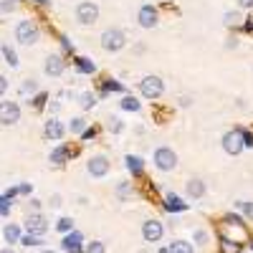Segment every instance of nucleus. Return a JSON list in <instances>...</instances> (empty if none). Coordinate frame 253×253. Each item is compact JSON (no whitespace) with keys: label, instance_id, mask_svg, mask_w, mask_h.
I'll return each mask as SVG.
<instances>
[{"label":"nucleus","instance_id":"f257e3e1","mask_svg":"<svg viewBox=\"0 0 253 253\" xmlns=\"http://www.w3.org/2000/svg\"><path fill=\"white\" fill-rule=\"evenodd\" d=\"M155 167L162 172H170L177 167V155L172 147H157L155 150Z\"/></svg>","mask_w":253,"mask_h":253},{"label":"nucleus","instance_id":"f03ea898","mask_svg":"<svg viewBox=\"0 0 253 253\" xmlns=\"http://www.w3.org/2000/svg\"><path fill=\"white\" fill-rule=\"evenodd\" d=\"M76 20H79L81 26H94L96 20H99V5L94 3V0H84V3H79Z\"/></svg>","mask_w":253,"mask_h":253},{"label":"nucleus","instance_id":"7ed1b4c3","mask_svg":"<svg viewBox=\"0 0 253 253\" xmlns=\"http://www.w3.org/2000/svg\"><path fill=\"white\" fill-rule=\"evenodd\" d=\"M124 43H126V38H124V33L119 31V28H107L101 33V48L104 51H122L124 48Z\"/></svg>","mask_w":253,"mask_h":253},{"label":"nucleus","instance_id":"20e7f679","mask_svg":"<svg viewBox=\"0 0 253 253\" xmlns=\"http://www.w3.org/2000/svg\"><path fill=\"white\" fill-rule=\"evenodd\" d=\"M139 91H142L144 99H160L162 91H165V84H162L160 76H144L139 81Z\"/></svg>","mask_w":253,"mask_h":253},{"label":"nucleus","instance_id":"39448f33","mask_svg":"<svg viewBox=\"0 0 253 253\" xmlns=\"http://www.w3.org/2000/svg\"><path fill=\"white\" fill-rule=\"evenodd\" d=\"M15 38L20 41V43H26V46L36 43L38 41V26L33 23V20H20L18 28H15Z\"/></svg>","mask_w":253,"mask_h":253},{"label":"nucleus","instance_id":"423d86ee","mask_svg":"<svg viewBox=\"0 0 253 253\" xmlns=\"http://www.w3.org/2000/svg\"><path fill=\"white\" fill-rule=\"evenodd\" d=\"M223 150H225L228 155H241V152H243L241 129H233V132H225V134H223Z\"/></svg>","mask_w":253,"mask_h":253},{"label":"nucleus","instance_id":"0eeeda50","mask_svg":"<svg viewBox=\"0 0 253 253\" xmlns=\"http://www.w3.org/2000/svg\"><path fill=\"white\" fill-rule=\"evenodd\" d=\"M86 172L91 177H104L109 172V160L104 157V155H94L89 162H86Z\"/></svg>","mask_w":253,"mask_h":253},{"label":"nucleus","instance_id":"6e6552de","mask_svg":"<svg viewBox=\"0 0 253 253\" xmlns=\"http://www.w3.org/2000/svg\"><path fill=\"white\" fill-rule=\"evenodd\" d=\"M20 119V107L15 101H0V124H15Z\"/></svg>","mask_w":253,"mask_h":253},{"label":"nucleus","instance_id":"1a4fd4ad","mask_svg":"<svg viewBox=\"0 0 253 253\" xmlns=\"http://www.w3.org/2000/svg\"><path fill=\"white\" fill-rule=\"evenodd\" d=\"M137 20H139L142 28H155L157 20H160V13H157L155 5H142L139 13H137Z\"/></svg>","mask_w":253,"mask_h":253},{"label":"nucleus","instance_id":"9d476101","mask_svg":"<svg viewBox=\"0 0 253 253\" xmlns=\"http://www.w3.org/2000/svg\"><path fill=\"white\" fill-rule=\"evenodd\" d=\"M142 236L147 243H157L162 238V223L160 220H147L142 223Z\"/></svg>","mask_w":253,"mask_h":253},{"label":"nucleus","instance_id":"9b49d317","mask_svg":"<svg viewBox=\"0 0 253 253\" xmlns=\"http://www.w3.org/2000/svg\"><path fill=\"white\" fill-rule=\"evenodd\" d=\"M26 228H28V233H33V236H43V233H46V228H48V223H46V218H43V215L33 213V215H28Z\"/></svg>","mask_w":253,"mask_h":253},{"label":"nucleus","instance_id":"f8f14e48","mask_svg":"<svg viewBox=\"0 0 253 253\" xmlns=\"http://www.w3.org/2000/svg\"><path fill=\"white\" fill-rule=\"evenodd\" d=\"M81 243H84V238H81V233H69L66 238L61 241V248L66 251V253H81Z\"/></svg>","mask_w":253,"mask_h":253},{"label":"nucleus","instance_id":"ddd939ff","mask_svg":"<svg viewBox=\"0 0 253 253\" xmlns=\"http://www.w3.org/2000/svg\"><path fill=\"white\" fill-rule=\"evenodd\" d=\"M185 190H187L190 198H203V195H205V182H203L200 177H190L187 185H185Z\"/></svg>","mask_w":253,"mask_h":253},{"label":"nucleus","instance_id":"4468645a","mask_svg":"<svg viewBox=\"0 0 253 253\" xmlns=\"http://www.w3.org/2000/svg\"><path fill=\"white\" fill-rule=\"evenodd\" d=\"M43 69H46L48 76H61V74H63V58H61V56H48Z\"/></svg>","mask_w":253,"mask_h":253},{"label":"nucleus","instance_id":"2eb2a0df","mask_svg":"<svg viewBox=\"0 0 253 253\" xmlns=\"http://www.w3.org/2000/svg\"><path fill=\"white\" fill-rule=\"evenodd\" d=\"M63 132H66V129H63V124H61L58 119H48V122H46V137H48V139H61Z\"/></svg>","mask_w":253,"mask_h":253},{"label":"nucleus","instance_id":"dca6fc26","mask_svg":"<svg viewBox=\"0 0 253 253\" xmlns=\"http://www.w3.org/2000/svg\"><path fill=\"white\" fill-rule=\"evenodd\" d=\"M124 162H126V170H129L134 177H139V175H142V170H144L142 157H137V155H126V157H124Z\"/></svg>","mask_w":253,"mask_h":253},{"label":"nucleus","instance_id":"f3484780","mask_svg":"<svg viewBox=\"0 0 253 253\" xmlns=\"http://www.w3.org/2000/svg\"><path fill=\"white\" fill-rule=\"evenodd\" d=\"M165 208L170 210V213H180V210L187 208V203H182L177 195H167V198H165Z\"/></svg>","mask_w":253,"mask_h":253},{"label":"nucleus","instance_id":"a211bd4d","mask_svg":"<svg viewBox=\"0 0 253 253\" xmlns=\"http://www.w3.org/2000/svg\"><path fill=\"white\" fill-rule=\"evenodd\" d=\"M3 236H5V241H8V243H18V241H20V228L10 223V225H5Z\"/></svg>","mask_w":253,"mask_h":253},{"label":"nucleus","instance_id":"6ab92c4d","mask_svg":"<svg viewBox=\"0 0 253 253\" xmlns=\"http://www.w3.org/2000/svg\"><path fill=\"white\" fill-rule=\"evenodd\" d=\"M170 253H193V243H185V241H172V243H170Z\"/></svg>","mask_w":253,"mask_h":253},{"label":"nucleus","instance_id":"aec40b11","mask_svg":"<svg viewBox=\"0 0 253 253\" xmlns=\"http://www.w3.org/2000/svg\"><path fill=\"white\" fill-rule=\"evenodd\" d=\"M76 69H79L81 74H94V71H96V66H94L89 58H76Z\"/></svg>","mask_w":253,"mask_h":253},{"label":"nucleus","instance_id":"412c9836","mask_svg":"<svg viewBox=\"0 0 253 253\" xmlns=\"http://www.w3.org/2000/svg\"><path fill=\"white\" fill-rule=\"evenodd\" d=\"M66 157H69V150H66V147H56V150L51 152V162H56V165L66 162Z\"/></svg>","mask_w":253,"mask_h":253},{"label":"nucleus","instance_id":"4be33fe9","mask_svg":"<svg viewBox=\"0 0 253 253\" xmlns=\"http://www.w3.org/2000/svg\"><path fill=\"white\" fill-rule=\"evenodd\" d=\"M220 248H223V253H238L241 251V243L238 241H230V238H223L220 241Z\"/></svg>","mask_w":253,"mask_h":253},{"label":"nucleus","instance_id":"5701e85b","mask_svg":"<svg viewBox=\"0 0 253 253\" xmlns=\"http://www.w3.org/2000/svg\"><path fill=\"white\" fill-rule=\"evenodd\" d=\"M122 109H126V112H139V101H137L134 96H124V99H122Z\"/></svg>","mask_w":253,"mask_h":253},{"label":"nucleus","instance_id":"b1692460","mask_svg":"<svg viewBox=\"0 0 253 253\" xmlns=\"http://www.w3.org/2000/svg\"><path fill=\"white\" fill-rule=\"evenodd\" d=\"M56 228L61 230V233L69 236V233H74V220H71V218H61V220L56 223Z\"/></svg>","mask_w":253,"mask_h":253},{"label":"nucleus","instance_id":"393cba45","mask_svg":"<svg viewBox=\"0 0 253 253\" xmlns=\"http://www.w3.org/2000/svg\"><path fill=\"white\" fill-rule=\"evenodd\" d=\"M84 253H107V246H104L101 241H91L86 248H84Z\"/></svg>","mask_w":253,"mask_h":253},{"label":"nucleus","instance_id":"a878e982","mask_svg":"<svg viewBox=\"0 0 253 253\" xmlns=\"http://www.w3.org/2000/svg\"><path fill=\"white\" fill-rule=\"evenodd\" d=\"M3 56H5V61L10 63V69L18 66V56H15V51H13L10 46H3Z\"/></svg>","mask_w":253,"mask_h":253},{"label":"nucleus","instance_id":"bb28decb","mask_svg":"<svg viewBox=\"0 0 253 253\" xmlns=\"http://www.w3.org/2000/svg\"><path fill=\"white\" fill-rule=\"evenodd\" d=\"M20 243H23V246H41V243H43V241H41L38 236H33V233H28V236H23V238H20Z\"/></svg>","mask_w":253,"mask_h":253},{"label":"nucleus","instance_id":"cd10ccee","mask_svg":"<svg viewBox=\"0 0 253 253\" xmlns=\"http://www.w3.org/2000/svg\"><path fill=\"white\" fill-rule=\"evenodd\" d=\"M94 104H96V101H94V94H81V107H84V109H91Z\"/></svg>","mask_w":253,"mask_h":253},{"label":"nucleus","instance_id":"c85d7f7f","mask_svg":"<svg viewBox=\"0 0 253 253\" xmlns=\"http://www.w3.org/2000/svg\"><path fill=\"white\" fill-rule=\"evenodd\" d=\"M129 193H132V182H122V185L117 187V195H119V198H126Z\"/></svg>","mask_w":253,"mask_h":253},{"label":"nucleus","instance_id":"c756f323","mask_svg":"<svg viewBox=\"0 0 253 253\" xmlns=\"http://www.w3.org/2000/svg\"><path fill=\"white\" fill-rule=\"evenodd\" d=\"M122 89H124L122 84H119V81H112V79L104 84V91H122Z\"/></svg>","mask_w":253,"mask_h":253},{"label":"nucleus","instance_id":"7c9ffc66","mask_svg":"<svg viewBox=\"0 0 253 253\" xmlns=\"http://www.w3.org/2000/svg\"><path fill=\"white\" fill-rule=\"evenodd\" d=\"M71 132H84V119L81 117L71 119Z\"/></svg>","mask_w":253,"mask_h":253},{"label":"nucleus","instance_id":"2f4dec72","mask_svg":"<svg viewBox=\"0 0 253 253\" xmlns=\"http://www.w3.org/2000/svg\"><path fill=\"white\" fill-rule=\"evenodd\" d=\"M238 205L243 208V213H246V215H248V218L253 220V203H248V200H243V203H238Z\"/></svg>","mask_w":253,"mask_h":253},{"label":"nucleus","instance_id":"473e14b6","mask_svg":"<svg viewBox=\"0 0 253 253\" xmlns=\"http://www.w3.org/2000/svg\"><path fill=\"white\" fill-rule=\"evenodd\" d=\"M241 137H243V147H253V134L251 132L241 129Z\"/></svg>","mask_w":253,"mask_h":253},{"label":"nucleus","instance_id":"72a5a7b5","mask_svg":"<svg viewBox=\"0 0 253 253\" xmlns=\"http://www.w3.org/2000/svg\"><path fill=\"white\" fill-rule=\"evenodd\" d=\"M10 210V203H8V198H0V215H5Z\"/></svg>","mask_w":253,"mask_h":253},{"label":"nucleus","instance_id":"f704fd0d","mask_svg":"<svg viewBox=\"0 0 253 253\" xmlns=\"http://www.w3.org/2000/svg\"><path fill=\"white\" fill-rule=\"evenodd\" d=\"M13 0H0V10H3V13H8V10H13Z\"/></svg>","mask_w":253,"mask_h":253},{"label":"nucleus","instance_id":"c9c22d12","mask_svg":"<svg viewBox=\"0 0 253 253\" xmlns=\"http://www.w3.org/2000/svg\"><path fill=\"white\" fill-rule=\"evenodd\" d=\"M20 89H23L26 94H28V91H36V81H31V79H28V81H23V86H20Z\"/></svg>","mask_w":253,"mask_h":253},{"label":"nucleus","instance_id":"e433bc0d","mask_svg":"<svg viewBox=\"0 0 253 253\" xmlns=\"http://www.w3.org/2000/svg\"><path fill=\"white\" fill-rule=\"evenodd\" d=\"M109 129H112L114 134H117V132H122V122H119V119H112V122H109Z\"/></svg>","mask_w":253,"mask_h":253},{"label":"nucleus","instance_id":"4c0bfd02","mask_svg":"<svg viewBox=\"0 0 253 253\" xmlns=\"http://www.w3.org/2000/svg\"><path fill=\"white\" fill-rule=\"evenodd\" d=\"M208 241V233L205 230H195V243H205Z\"/></svg>","mask_w":253,"mask_h":253},{"label":"nucleus","instance_id":"58836bf2","mask_svg":"<svg viewBox=\"0 0 253 253\" xmlns=\"http://www.w3.org/2000/svg\"><path fill=\"white\" fill-rule=\"evenodd\" d=\"M5 89H8V79H5L3 74H0V96L5 94Z\"/></svg>","mask_w":253,"mask_h":253},{"label":"nucleus","instance_id":"ea45409f","mask_svg":"<svg viewBox=\"0 0 253 253\" xmlns=\"http://www.w3.org/2000/svg\"><path fill=\"white\" fill-rule=\"evenodd\" d=\"M225 223H230V225H241V218H238V215H228Z\"/></svg>","mask_w":253,"mask_h":253},{"label":"nucleus","instance_id":"a19ab883","mask_svg":"<svg viewBox=\"0 0 253 253\" xmlns=\"http://www.w3.org/2000/svg\"><path fill=\"white\" fill-rule=\"evenodd\" d=\"M236 20H238L236 13H225V23H228V26H230V23H236Z\"/></svg>","mask_w":253,"mask_h":253},{"label":"nucleus","instance_id":"79ce46f5","mask_svg":"<svg viewBox=\"0 0 253 253\" xmlns=\"http://www.w3.org/2000/svg\"><path fill=\"white\" fill-rule=\"evenodd\" d=\"M241 8H253V0H238Z\"/></svg>","mask_w":253,"mask_h":253},{"label":"nucleus","instance_id":"37998d69","mask_svg":"<svg viewBox=\"0 0 253 253\" xmlns=\"http://www.w3.org/2000/svg\"><path fill=\"white\" fill-rule=\"evenodd\" d=\"M18 193H23V195H28V193H31V185H20V187H18Z\"/></svg>","mask_w":253,"mask_h":253},{"label":"nucleus","instance_id":"c03bdc74","mask_svg":"<svg viewBox=\"0 0 253 253\" xmlns=\"http://www.w3.org/2000/svg\"><path fill=\"white\" fill-rule=\"evenodd\" d=\"M94 134H96V132H94V129H84V139H91V137H94Z\"/></svg>","mask_w":253,"mask_h":253},{"label":"nucleus","instance_id":"a18cd8bd","mask_svg":"<svg viewBox=\"0 0 253 253\" xmlns=\"http://www.w3.org/2000/svg\"><path fill=\"white\" fill-rule=\"evenodd\" d=\"M0 253H15L13 248H3V251H0Z\"/></svg>","mask_w":253,"mask_h":253},{"label":"nucleus","instance_id":"49530a36","mask_svg":"<svg viewBox=\"0 0 253 253\" xmlns=\"http://www.w3.org/2000/svg\"><path fill=\"white\" fill-rule=\"evenodd\" d=\"M36 3H41V5H43V3H48V0H36Z\"/></svg>","mask_w":253,"mask_h":253},{"label":"nucleus","instance_id":"de8ad7c7","mask_svg":"<svg viewBox=\"0 0 253 253\" xmlns=\"http://www.w3.org/2000/svg\"><path fill=\"white\" fill-rule=\"evenodd\" d=\"M160 253H170V248H162V251H160Z\"/></svg>","mask_w":253,"mask_h":253},{"label":"nucleus","instance_id":"09e8293b","mask_svg":"<svg viewBox=\"0 0 253 253\" xmlns=\"http://www.w3.org/2000/svg\"><path fill=\"white\" fill-rule=\"evenodd\" d=\"M41 253H56V251H41Z\"/></svg>","mask_w":253,"mask_h":253}]
</instances>
